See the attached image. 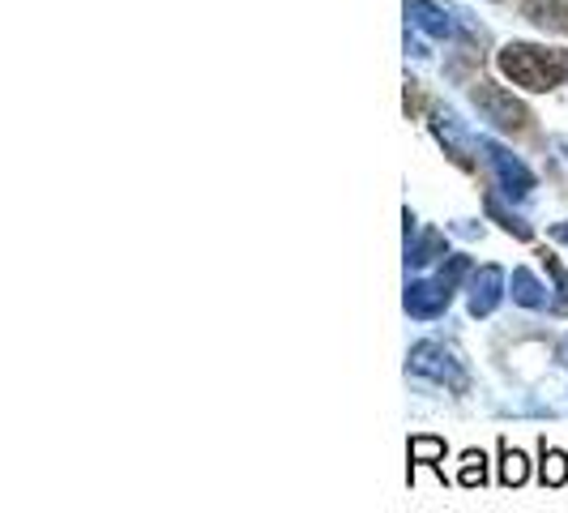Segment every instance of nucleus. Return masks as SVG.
Segmentation results:
<instances>
[{
  "mask_svg": "<svg viewBox=\"0 0 568 513\" xmlns=\"http://www.w3.org/2000/svg\"><path fill=\"white\" fill-rule=\"evenodd\" d=\"M496 64H500V73H505L513 86L535 90V94L556 90L560 78H565V57L551 52V48H539V43H505Z\"/></svg>",
  "mask_w": 568,
  "mask_h": 513,
  "instance_id": "obj_1",
  "label": "nucleus"
},
{
  "mask_svg": "<svg viewBox=\"0 0 568 513\" xmlns=\"http://www.w3.org/2000/svg\"><path fill=\"white\" fill-rule=\"evenodd\" d=\"M406 372H410V376H424L432 385H445L457 399L470 394V369H466V360L457 355L449 342H436V339L415 342V346L406 351Z\"/></svg>",
  "mask_w": 568,
  "mask_h": 513,
  "instance_id": "obj_2",
  "label": "nucleus"
},
{
  "mask_svg": "<svg viewBox=\"0 0 568 513\" xmlns=\"http://www.w3.org/2000/svg\"><path fill=\"white\" fill-rule=\"evenodd\" d=\"M479 150H484V159H487V168L496 171V184H500V193L505 198H517V201H526L530 193H535V171L526 168L513 150H505L500 142H491V138H479Z\"/></svg>",
  "mask_w": 568,
  "mask_h": 513,
  "instance_id": "obj_3",
  "label": "nucleus"
},
{
  "mask_svg": "<svg viewBox=\"0 0 568 513\" xmlns=\"http://www.w3.org/2000/svg\"><path fill=\"white\" fill-rule=\"evenodd\" d=\"M470 99H475V108H479L496 129H505V133H517V129H526V124H530V112L513 99L505 86L475 82L470 86Z\"/></svg>",
  "mask_w": 568,
  "mask_h": 513,
  "instance_id": "obj_4",
  "label": "nucleus"
},
{
  "mask_svg": "<svg viewBox=\"0 0 568 513\" xmlns=\"http://www.w3.org/2000/svg\"><path fill=\"white\" fill-rule=\"evenodd\" d=\"M454 304V291L440 283V279H406V291H402V309L415 321H436V316L449 313Z\"/></svg>",
  "mask_w": 568,
  "mask_h": 513,
  "instance_id": "obj_5",
  "label": "nucleus"
},
{
  "mask_svg": "<svg viewBox=\"0 0 568 513\" xmlns=\"http://www.w3.org/2000/svg\"><path fill=\"white\" fill-rule=\"evenodd\" d=\"M509 291V274L500 265H479L470 279H466V313L470 316H491L500 309Z\"/></svg>",
  "mask_w": 568,
  "mask_h": 513,
  "instance_id": "obj_6",
  "label": "nucleus"
},
{
  "mask_svg": "<svg viewBox=\"0 0 568 513\" xmlns=\"http://www.w3.org/2000/svg\"><path fill=\"white\" fill-rule=\"evenodd\" d=\"M509 295H513V304H521V309H530V313H560V309H565L560 295H551V291L535 279V270H526V265L513 270Z\"/></svg>",
  "mask_w": 568,
  "mask_h": 513,
  "instance_id": "obj_7",
  "label": "nucleus"
},
{
  "mask_svg": "<svg viewBox=\"0 0 568 513\" xmlns=\"http://www.w3.org/2000/svg\"><path fill=\"white\" fill-rule=\"evenodd\" d=\"M406 18H410V27H419L432 39H454L457 34L454 9L440 0H406Z\"/></svg>",
  "mask_w": 568,
  "mask_h": 513,
  "instance_id": "obj_8",
  "label": "nucleus"
},
{
  "mask_svg": "<svg viewBox=\"0 0 568 513\" xmlns=\"http://www.w3.org/2000/svg\"><path fill=\"white\" fill-rule=\"evenodd\" d=\"M432 133L440 138V145H445V154H454L457 168H470L475 159H470V145H479L462 124H457L454 112H436V120H432Z\"/></svg>",
  "mask_w": 568,
  "mask_h": 513,
  "instance_id": "obj_9",
  "label": "nucleus"
},
{
  "mask_svg": "<svg viewBox=\"0 0 568 513\" xmlns=\"http://www.w3.org/2000/svg\"><path fill=\"white\" fill-rule=\"evenodd\" d=\"M445 256H449L445 231H436V228L415 231V240H406V274H410V270H424L432 261H445Z\"/></svg>",
  "mask_w": 568,
  "mask_h": 513,
  "instance_id": "obj_10",
  "label": "nucleus"
},
{
  "mask_svg": "<svg viewBox=\"0 0 568 513\" xmlns=\"http://www.w3.org/2000/svg\"><path fill=\"white\" fill-rule=\"evenodd\" d=\"M445 454H449V445L440 441V436H427V432H419V436H410V445H406V457H410V480H415V466H432L440 480H445Z\"/></svg>",
  "mask_w": 568,
  "mask_h": 513,
  "instance_id": "obj_11",
  "label": "nucleus"
},
{
  "mask_svg": "<svg viewBox=\"0 0 568 513\" xmlns=\"http://www.w3.org/2000/svg\"><path fill=\"white\" fill-rule=\"evenodd\" d=\"M521 13L542 30H565L568 34V0H521Z\"/></svg>",
  "mask_w": 568,
  "mask_h": 513,
  "instance_id": "obj_12",
  "label": "nucleus"
},
{
  "mask_svg": "<svg viewBox=\"0 0 568 513\" xmlns=\"http://www.w3.org/2000/svg\"><path fill=\"white\" fill-rule=\"evenodd\" d=\"M539 484L542 487L568 484V454L556 450V445H547V436H542V445H539Z\"/></svg>",
  "mask_w": 568,
  "mask_h": 513,
  "instance_id": "obj_13",
  "label": "nucleus"
},
{
  "mask_svg": "<svg viewBox=\"0 0 568 513\" xmlns=\"http://www.w3.org/2000/svg\"><path fill=\"white\" fill-rule=\"evenodd\" d=\"M526 480H530V457L521 450H513L509 441H500V484L521 487Z\"/></svg>",
  "mask_w": 568,
  "mask_h": 513,
  "instance_id": "obj_14",
  "label": "nucleus"
},
{
  "mask_svg": "<svg viewBox=\"0 0 568 513\" xmlns=\"http://www.w3.org/2000/svg\"><path fill=\"white\" fill-rule=\"evenodd\" d=\"M484 205H487V214H491V219H496L500 228L509 231V235H517V240H530V235H535V228H530V223H526L521 214H513V210H505V201L496 198V193H487Z\"/></svg>",
  "mask_w": 568,
  "mask_h": 513,
  "instance_id": "obj_15",
  "label": "nucleus"
},
{
  "mask_svg": "<svg viewBox=\"0 0 568 513\" xmlns=\"http://www.w3.org/2000/svg\"><path fill=\"white\" fill-rule=\"evenodd\" d=\"M457 484H462V487H484L487 484V454H484V450H466V454H462Z\"/></svg>",
  "mask_w": 568,
  "mask_h": 513,
  "instance_id": "obj_16",
  "label": "nucleus"
},
{
  "mask_svg": "<svg viewBox=\"0 0 568 513\" xmlns=\"http://www.w3.org/2000/svg\"><path fill=\"white\" fill-rule=\"evenodd\" d=\"M470 274H475V265H470V256H462V253H449L440 261V270H436V279L449 286V291H457V283L470 279Z\"/></svg>",
  "mask_w": 568,
  "mask_h": 513,
  "instance_id": "obj_17",
  "label": "nucleus"
},
{
  "mask_svg": "<svg viewBox=\"0 0 568 513\" xmlns=\"http://www.w3.org/2000/svg\"><path fill=\"white\" fill-rule=\"evenodd\" d=\"M551 150L560 154V163H568V138H551Z\"/></svg>",
  "mask_w": 568,
  "mask_h": 513,
  "instance_id": "obj_18",
  "label": "nucleus"
},
{
  "mask_svg": "<svg viewBox=\"0 0 568 513\" xmlns=\"http://www.w3.org/2000/svg\"><path fill=\"white\" fill-rule=\"evenodd\" d=\"M551 235H556L560 244H568V223H556V228H551Z\"/></svg>",
  "mask_w": 568,
  "mask_h": 513,
  "instance_id": "obj_19",
  "label": "nucleus"
},
{
  "mask_svg": "<svg viewBox=\"0 0 568 513\" xmlns=\"http://www.w3.org/2000/svg\"><path fill=\"white\" fill-rule=\"evenodd\" d=\"M565 364H568V339H565Z\"/></svg>",
  "mask_w": 568,
  "mask_h": 513,
  "instance_id": "obj_20",
  "label": "nucleus"
}]
</instances>
